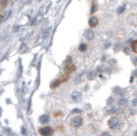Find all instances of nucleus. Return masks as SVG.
<instances>
[{
	"label": "nucleus",
	"mask_w": 137,
	"mask_h": 136,
	"mask_svg": "<svg viewBox=\"0 0 137 136\" xmlns=\"http://www.w3.org/2000/svg\"><path fill=\"white\" fill-rule=\"evenodd\" d=\"M60 83H61V82H60V81L58 80V79H57V80H55L54 82H53V83H52V87L53 88H57V87H58V86H60Z\"/></svg>",
	"instance_id": "obj_11"
},
{
	"label": "nucleus",
	"mask_w": 137,
	"mask_h": 136,
	"mask_svg": "<svg viewBox=\"0 0 137 136\" xmlns=\"http://www.w3.org/2000/svg\"><path fill=\"white\" fill-rule=\"evenodd\" d=\"M132 50L134 52L137 53V40H134L132 43Z\"/></svg>",
	"instance_id": "obj_10"
},
{
	"label": "nucleus",
	"mask_w": 137,
	"mask_h": 136,
	"mask_svg": "<svg viewBox=\"0 0 137 136\" xmlns=\"http://www.w3.org/2000/svg\"><path fill=\"white\" fill-rule=\"evenodd\" d=\"M98 19L97 17L95 16H92L89 19V21H88V24L91 28H94L98 25Z\"/></svg>",
	"instance_id": "obj_7"
},
{
	"label": "nucleus",
	"mask_w": 137,
	"mask_h": 136,
	"mask_svg": "<svg viewBox=\"0 0 137 136\" xmlns=\"http://www.w3.org/2000/svg\"><path fill=\"white\" fill-rule=\"evenodd\" d=\"M72 99L75 101V102H79V101L81 100L82 98V94L79 92H74L71 94Z\"/></svg>",
	"instance_id": "obj_6"
},
{
	"label": "nucleus",
	"mask_w": 137,
	"mask_h": 136,
	"mask_svg": "<svg viewBox=\"0 0 137 136\" xmlns=\"http://www.w3.org/2000/svg\"><path fill=\"white\" fill-rule=\"evenodd\" d=\"M7 3H8V0H0V5L2 7H5L7 5Z\"/></svg>",
	"instance_id": "obj_14"
},
{
	"label": "nucleus",
	"mask_w": 137,
	"mask_h": 136,
	"mask_svg": "<svg viewBox=\"0 0 137 136\" xmlns=\"http://www.w3.org/2000/svg\"><path fill=\"white\" fill-rule=\"evenodd\" d=\"M119 103L121 105H125L127 103V101L124 99V98H122V99L120 100V103Z\"/></svg>",
	"instance_id": "obj_15"
},
{
	"label": "nucleus",
	"mask_w": 137,
	"mask_h": 136,
	"mask_svg": "<svg viewBox=\"0 0 137 136\" xmlns=\"http://www.w3.org/2000/svg\"><path fill=\"white\" fill-rule=\"evenodd\" d=\"M108 125L110 128L113 129V130H117L121 129L123 126V122L121 120V119L117 117H113L110 118L108 121Z\"/></svg>",
	"instance_id": "obj_1"
},
{
	"label": "nucleus",
	"mask_w": 137,
	"mask_h": 136,
	"mask_svg": "<svg viewBox=\"0 0 137 136\" xmlns=\"http://www.w3.org/2000/svg\"><path fill=\"white\" fill-rule=\"evenodd\" d=\"M74 70V66L71 62H67V64H66L65 68V71L67 73H69Z\"/></svg>",
	"instance_id": "obj_8"
},
{
	"label": "nucleus",
	"mask_w": 137,
	"mask_h": 136,
	"mask_svg": "<svg viewBox=\"0 0 137 136\" xmlns=\"http://www.w3.org/2000/svg\"><path fill=\"white\" fill-rule=\"evenodd\" d=\"M100 136H111L109 133L108 132H103L101 133V135Z\"/></svg>",
	"instance_id": "obj_16"
},
{
	"label": "nucleus",
	"mask_w": 137,
	"mask_h": 136,
	"mask_svg": "<svg viewBox=\"0 0 137 136\" xmlns=\"http://www.w3.org/2000/svg\"><path fill=\"white\" fill-rule=\"evenodd\" d=\"M82 124V118L79 116H76L71 120V125L74 127H78Z\"/></svg>",
	"instance_id": "obj_4"
},
{
	"label": "nucleus",
	"mask_w": 137,
	"mask_h": 136,
	"mask_svg": "<svg viewBox=\"0 0 137 136\" xmlns=\"http://www.w3.org/2000/svg\"><path fill=\"white\" fill-rule=\"evenodd\" d=\"M95 12V5H93L91 9V13L93 14V13H94Z\"/></svg>",
	"instance_id": "obj_17"
},
{
	"label": "nucleus",
	"mask_w": 137,
	"mask_h": 136,
	"mask_svg": "<svg viewBox=\"0 0 137 136\" xmlns=\"http://www.w3.org/2000/svg\"><path fill=\"white\" fill-rule=\"evenodd\" d=\"M84 37L88 40H92L94 38V33L91 30H88L84 32Z\"/></svg>",
	"instance_id": "obj_5"
},
{
	"label": "nucleus",
	"mask_w": 137,
	"mask_h": 136,
	"mask_svg": "<svg viewBox=\"0 0 137 136\" xmlns=\"http://www.w3.org/2000/svg\"><path fill=\"white\" fill-rule=\"evenodd\" d=\"M125 6H121V7H119V8H118L117 10V12L118 14H121V13H123L124 11H125Z\"/></svg>",
	"instance_id": "obj_12"
},
{
	"label": "nucleus",
	"mask_w": 137,
	"mask_h": 136,
	"mask_svg": "<svg viewBox=\"0 0 137 136\" xmlns=\"http://www.w3.org/2000/svg\"><path fill=\"white\" fill-rule=\"evenodd\" d=\"M79 49L80 51H84L86 49V45L85 44L82 43V44H81L80 45H79Z\"/></svg>",
	"instance_id": "obj_13"
},
{
	"label": "nucleus",
	"mask_w": 137,
	"mask_h": 136,
	"mask_svg": "<svg viewBox=\"0 0 137 136\" xmlns=\"http://www.w3.org/2000/svg\"><path fill=\"white\" fill-rule=\"evenodd\" d=\"M40 122L42 124H45L49 122V117L47 115H43L40 117Z\"/></svg>",
	"instance_id": "obj_9"
},
{
	"label": "nucleus",
	"mask_w": 137,
	"mask_h": 136,
	"mask_svg": "<svg viewBox=\"0 0 137 136\" xmlns=\"http://www.w3.org/2000/svg\"><path fill=\"white\" fill-rule=\"evenodd\" d=\"M39 133L42 136H50L53 133V129L50 126H45L40 129Z\"/></svg>",
	"instance_id": "obj_2"
},
{
	"label": "nucleus",
	"mask_w": 137,
	"mask_h": 136,
	"mask_svg": "<svg viewBox=\"0 0 137 136\" xmlns=\"http://www.w3.org/2000/svg\"><path fill=\"white\" fill-rule=\"evenodd\" d=\"M127 23L132 26H137V14H131L127 16Z\"/></svg>",
	"instance_id": "obj_3"
},
{
	"label": "nucleus",
	"mask_w": 137,
	"mask_h": 136,
	"mask_svg": "<svg viewBox=\"0 0 137 136\" xmlns=\"http://www.w3.org/2000/svg\"><path fill=\"white\" fill-rule=\"evenodd\" d=\"M2 15L1 14H0V23H1V22H2Z\"/></svg>",
	"instance_id": "obj_18"
}]
</instances>
